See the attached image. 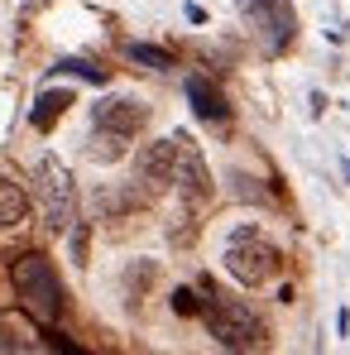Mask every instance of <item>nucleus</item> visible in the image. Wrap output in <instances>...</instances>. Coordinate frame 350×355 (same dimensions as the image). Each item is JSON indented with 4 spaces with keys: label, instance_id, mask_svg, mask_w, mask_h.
<instances>
[{
    "label": "nucleus",
    "instance_id": "nucleus-2",
    "mask_svg": "<svg viewBox=\"0 0 350 355\" xmlns=\"http://www.w3.org/2000/svg\"><path fill=\"white\" fill-rule=\"evenodd\" d=\"M15 293L24 302V312L34 317V322H58L62 312V284L58 274H53V264L44 259V254H24L19 264H15Z\"/></svg>",
    "mask_w": 350,
    "mask_h": 355
},
{
    "label": "nucleus",
    "instance_id": "nucleus-10",
    "mask_svg": "<svg viewBox=\"0 0 350 355\" xmlns=\"http://www.w3.org/2000/svg\"><path fill=\"white\" fill-rule=\"evenodd\" d=\"M67 106H72V92H44V96H39V101H34V130H53V120L62 116V111H67Z\"/></svg>",
    "mask_w": 350,
    "mask_h": 355
},
{
    "label": "nucleus",
    "instance_id": "nucleus-6",
    "mask_svg": "<svg viewBox=\"0 0 350 355\" xmlns=\"http://www.w3.org/2000/svg\"><path fill=\"white\" fill-rule=\"evenodd\" d=\"M144 125H149V106L134 101V96H106V101L91 106V130H111V135L134 139Z\"/></svg>",
    "mask_w": 350,
    "mask_h": 355
},
{
    "label": "nucleus",
    "instance_id": "nucleus-4",
    "mask_svg": "<svg viewBox=\"0 0 350 355\" xmlns=\"http://www.w3.org/2000/svg\"><path fill=\"white\" fill-rule=\"evenodd\" d=\"M39 207H44V221H49V231H67L72 221H77V187H72V173L62 168V159L53 154H44L39 159Z\"/></svg>",
    "mask_w": 350,
    "mask_h": 355
},
{
    "label": "nucleus",
    "instance_id": "nucleus-14",
    "mask_svg": "<svg viewBox=\"0 0 350 355\" xmlns=\"http://www.w3.org/2000/svg\"><path fill=\"white\" fill-rule=\"evenodd\" d=\"M58 72H77V77L96 82V87L106 82V72H101V67H91V62H82V58H62V62H58Z\"/></svg>",
    "mask_w": 350,
    "mask_h": 355
},
{
    "label": "nucleus",
    "instance_id": "nucleus-3",
    "mask_svg": "<svg viewBox=\"0 0 350 355\" xmlns=\"http://www.w3.org/2000/svg\"><path fill=\"white\" fill-rule=\"evenodd\" d=\"M279 264H283L279 250L259 236L254 226H240L231 236V245H226V274H231L235 284H245V288H259L264 279H274Z\"/></svg>",
    "mask_w": 350,
    "mask_h": 355
},
{
    "label": "nucleus",
    "instance_id": "nucleus-11",
    "mask_svg": "<svg viewBox=\"0 0 350 355\" xmlns=\"http://www.w3.org/2000/svg\"><path fill=\"white\" fill-rule=\"evenodd\" d=\"M24 216H29V197H24L15 182L0 178V226H19Z\"/></svg>",
    "mask_w": 350,
    "mask_h": 355
},
{
    "label": "nucleus",
    "instance_id": "nucleus-9",
    "mask_svg": "<svg viewBox=\"0 0 350 355\" xmlns=\"http://www.w3.org/2000/svg\"><path fill=\"white\" fill-rule=\"evenodd\" d=\"M187 101H192L197 120H207V125H226V120H231L226 96H221V92H216L207 77H187Z\"/></svg>",
    "mask_w": 350,
    "mask_h": 355
},
{
    "label": "nucleus",
    "instance_id": "nucleus-15",
    "mask_svg": "<svg viewBox=\"0 0 350 355\" xmlns=\"http://www.w3.org/2000/svg\"><path fill=\"white\" fill-rule=\"evenodd\" d=\"M173 307H177V312H197V297H192V288H177V293H173Z\"/></svg>",
    "mask_w": 350,
    "mask_h": 355
},
{
    "label": "nucleus",
    "instance_id": "nucleus-5",
    "mask_svg": "<svg viewBox=\"0 0 350 355\" xmlns=\"http://www.w3.org/2000/svg\"><path fill=\"white\" fill-rule=\"evenodd\" d=\"M240 15H245V24L254 29V39L264 44V53H283L292 44L297 19H292L288 0H240Z\"/></svg>",
    "mask_w": 350,
    "mask_h": 355
},
{
    "label": "nucleus",
    "instance_id": "nucleus-8",
    "mask_svg": "<svg viewBox=\"0 0 350 355\" xmlns=\"http://www.w3.org/2000/svg\"><path fill=\"white\" fill-rule=\"evenodd\" d=\"M173 187L187 197V202H202L211 192V178H207V164L202 154L187 144V135H177V168H173Z\"/></svg>",
    "mask_w": 350,
    "mask_h": 355
},
{
    "label": "nucleus",
    "instance_id": "nucleus-16",
    "mask_svg": "<svg viewBox=\"0 0 350 355\" xmlns=\"http://www.w3.org/2000/svg\"><path fill=\"white\" fill-rule=\"evenodd\" d=\"M182 15H187V19H192V24H207V10H202V5H187V10H182Z\"/></svg>",
    "mask_w": 350,
    "mask_h": 355
},
{
    "label": "nucleus",
    "instance_id": "nucleus-12",
    "mask_svg": "<svg viewBox=\"0 0 350 355\" xmlns=\"http://www.w3.org/2000/svg\"><path fill=\"white\" fill-rule=\"evenodd\" d=\"M125 144H130L125 135H111V130H91V149H87V154H91L96 164H116L120 154H125Z\"/></svg>",
    "mask_w": 350,
    "mask_h": 355
},
{
    "label": "nucleus",
    "instance_id": "nucleus-13",
    "mask_svg": "<svg viewBox=\"0 0 350 355\" xmlns=\"http://www.w3.org/2000/svg\"><path fill=\"white\" fill-rule=\"evenodd\" d=\"M125 58L144 62V67H154V72H164V67H173V58H168L164 49H154V44H125Z\"/></svg>",
    "mask_w": 350,
    "mask_h": 355
},
{
    "label": "nucleus",
    "instance_id": "nucleus-7",
    "mask_svg": "<svg viewBox=\"0 0 350 355\" xmlns=\"http://www.w3.org/2000/svg\"><path fill=\"white\" fill-rule=\"evenodd\" d=\"M173 168H177V135L173 139H154L134 154V178L149 187V192H164L173 187Z\"/></svg>",
    "mask_w": 350,
    "mask_h": 355
},
{
    "label": "nucleus",
    "instance_id": "nucleus-1",
    "mask_svg": "<svg viewBox=\"0 0 350 355\" xmlns=\"http://www.w3.org/2000/svg\"><path fill=\"white\" fill-rule=\"evenodd\" d=\"M202 317H207V331L226 346V351H250V346H259V336H264V327H259V317L245 307V302H235V297H221L211 284H202Z\"/></svg>",
    "mask_w": 350,
    "mask_h": 355
}]
</instances>
